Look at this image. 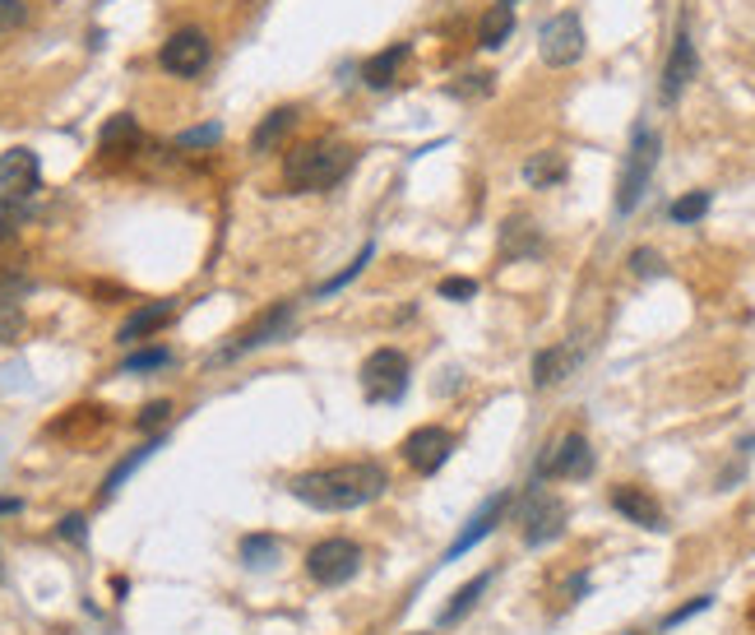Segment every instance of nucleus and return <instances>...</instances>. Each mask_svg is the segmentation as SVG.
<instances>
[{
  "instance_id": "2eb2a0df",
  "label": "nucleus",
  "mask_w": 755,
  "mask_h": 635,
  "mask_svg": "<svg viewBox=\"0 0 755 635\" xmlns=\"http://www.w3.org/2000/svg\"><path fill=\"white\" fill-rule=\"evenodd\" d=\"M579 357H585V348H579L575 339L542 348V353L534 357V385H538V390H552V385H561V381H571L575 367H579Z\"/></svg>"
},
{
  "instance_id": "ea45409f",
  "label": "nucleus",
  "mask_w": 755,
  "mask_h": 635,
  "mask_svg": "<svg viewBox=\"0 0 755 635\" xmlns=\"http://www.w3.org/2000/svg\"><path fill=\"white\" fill-rule=\"evenodd\" d=\"M496 5H514V0H496Z\"/></svg>"
},
{
  "instance_id": "473e14b6",
  "label": "nucleus",
  "mask_w": 755,
  "mask_h": 635,
  "mask_svg": "<svg viewBox=\"0 0 755 635\" xmlns=\"http://www.w3.org/2000/svg\"><path fill=\"white\" fill-rule=\"evenodd\" d=\"M371 255H375V246L367 242L362 251H357V261H353L348 269H343V274H334V279H330V283H324V288H320V293H338V288H343V283H353V279H357V274H362V269H367V261H371Z\"/></svg>"
},
{
  "instance_id": "5701e85b",
  "label": "nucleus",
  "mask_w": 755,
  "mask_h": 635,
  "mask_svg": "<svg viewBox=\"0 0 755 635\" xmlns=\"http://www.w3.org/2000/svg\"><path fill=\"white\" fill-rule=\"evenodd\" d=\"M510 33H514V10L510 5H491L483 20H477V47L496 51V47L510 42Z\"/></svg>"
},
{
  "instance_id": "c9c22d12",
  "label": "nucleus",
  "mask_w": 755,
  "mask_h": 635,
  "mask_svg": "<svg viewBox=\"0 0 755 635\" xmlns=\"http://www.w3.org/2000/svg\"><path fill=\"white\" fill-rule=\"evenodd\" d=\"M56 534L65 543H89V520H84V515H65V520L56 524Z\"/></svg>"
},
{
  "instance_id": "39448f33",
  "label": "nucleus",
  "mask_w": 755,
  "mask_h": 635,
  "mask_svg": "<svg viewBox=\"0 0 755 635\" xmlns=\"http://www.w3.org/2000/svg\"><path fill=\"white\" fill-rule=\"evenodd\" d=\"M593 473V445L585 432H565L538 459V483H579Z\"/></svg>"
},
{
  "instance_id": "37998d69",
  "label": "nucleus",
  "mask_w": 755,
  "mask_h": 635,
  "mask_svg": "<svg viewBox=\"0 0 755 635\" xmlns=\"http://www.w3.org/2000/svg\"><path fill=\"white\" fill-rule=\"evenodd\" d=\"M626 635H640V631H626Z\"/></svg>"
},
{
  "instance_id": "a211bd4d",
  "label": "nucleus",
  "mask_w": 755,
  "mask_h": 635,
  "mask_svg": "<svg viewBox=\"0 0 755 635\" xmlns=\"http://www.w3.org/2000/svg\"><path fill=\"white\" fill-rule=\"evenodd\" d=\"M140 144V122H135L130 112H116L107 126L98 130V149L107 153V158H121V153H135Z\"/></svg>"
},
{
  "instance_id": "6e6552de",
  "label": "nucleus",
  "mask_w": 755,
  "mask_h": 635,
  "mask_svg": "<svg viewBox=\"0 0 755 635\" xmlns=\"http://www.w3.org/2000/svg\"><path fill=\"white\" fill-rule=\"evenodd\" d=\"M538 56L552 71H565V65H575L585 56V24H579L575 10H561L538 28Z\"/></svg>"
},
{
  "instance_id": "f704fd0d",
  "label": "nucleus",
  "mask_w": 755,
  "mask_h": 635,
  "mask_svg": "<svg viewBox=\"0 0 755 635\" xmlns=\"http://www.w3.org/2000/svg\"><path fill=\"white\" fill-rule=\"evenodd\" d=\"M714 608V594H700V598H691L686 608H677L673 617L663 622V631H673V626H681V622H691V617H700V612H709Z\"/></svg>"
},
{
  "instance_id": "ddd939ff",
  "label": "nucleus",
  "mask_w": 755,
  "mask_h": 635,
  "mask_svg": "<svg viewBox=\"0 0 755 635\" xmlns=\"http://www.w3.org/2000/svg\"><path fill=\"white\" fill-rule=\"evenodd\" d=\"M42 191V163L33 149H5L0 153V195L5 200H28Z\"/></svg>"
},
{
  "instance_id": "a19ab883",
  "label": "nucleus",
  "mask_w": 755,
  "mask_h": 635,
  "mask_svg": "<svg viewBox=\"0 0 755 635\" xmlns=\"http://www.w3.org/2000/svg\"><path fill=\"white\" fill-rule=\"evenodd\" d=\"M751 626H755V604H751Z\"/></svg>"
},
{
  "instance_id": "f3484780",
  "label": "nucleus",
  "mask_w": 755,
  "mask_h": 635,
  "mask_svg": "<svg viewBox=\"0 0 755 635\" xmlns=\"http://www.w3.org/2000/svg\"><path fill=\"white\" fill-rule=\"evenodd\" d=\"M171 316H177V302H144V306H135V312L121 320V330H116V343H140L149 334H158Z\"/></svg>"
},
{
  "instance_id": "79ce46f5",
  "label": "nucleus",
  "mask_w": 755,
  "mask_h": 635,
  "mask_svg": "<svg viewBox=\"0 0 755 635\" xmlns=\"http://www.w3.org/2000/svg\"><path fill=\"white\" fill-rule=\"evenodd\" d=\"M408 635H426V631H408Z\"/></svg>"
},
{
  "instance_id": "f8f14e48",
  "label": "nucleus",
  "mask_w": 755,
  "mask_h": 635,
  "mask_svg": "<svg viewBox=\"0 0 755 635\" xmlns=\"http://www.w3.org/2000/svg\"><path fill=\"white\" fill-rule=\"evenodd\" d=\"M510 506H514V492H510V487H506V492H496V496H487V501L477 506V515H473V520H469V524L459 529V538H455L450 547H445V561H440V566H450V561H459L463 553H473V547L483 543V538H491L496 529L506 524V515H510Z\"/></svg>"
},
{
  "instance_id": "2f4dec72",
  "label": "nucleus",
  "mask_w": 755,
  "mask_h": 635,
  "mask_svg": "<svg viewBox=\"0 0 755 635\" xmlns=\"http://www.w3.org/2000/svg\"><path fill=\"white\" fill-rule=\"evenodd\" d=\"M167 422H171V404H167V399L144 404L140 418H135V427H140V432H158V427H167Z\"/></svg>"
},
{
  "instance_id": "9d476101",
  "label": "nucleus",
  "mask_w": 755,
  "mask_h": 635,
  "mask_svg": "<svg viewBox=\"0 0 755 635\" xmlns=\"http://www.w3.org/2000/svg\"><path fill=\"white\" fill-rule=\"evenodd\" d=\"M399 455H404V465L413 469V473L432 478V473H440V469H445V459L455 455V436L445 432V427L426 422V427H418V432H408V436H404Z\"/></svg>"
},
{
  "instance_id": "b1692460",
  "label": "nucleus",
  "mask_w": 755,
  "mask_h": 635,
  "mask_svg": "<svg viewBox=\"0 0 755 635\" xmlns=\"http://www.w3.org/2000/svg\"><path fill=\"white\" fill-rule=\"evenodd\" d=\"M158 445H163V436H153V441H144V445H140V450H135V455H126V459H121V465H116V469H112L107 478H102V501H112V496H116V492H121V483H126V478H130L135 469H140V465H144V459H149L153 450H158Z\"/></svg>"
},
{
  "instance_id": "72a5a7b5",
  "label": "nucleus",
  "mask_w": 755,
  "mask_h": 635,
  "mask_svg": "<svg viewBox=\"0 0 755 635\" xmlns=\"http://www.w3.org/2000/svg\"><path fill=\"white\" fill-rule=\"evenodd\" d=\"M436 293H440L445 302H469V297L477 293V283H473V279H463V274H450V279H440Z\"/></svg>"
},
{
  "instance_id": "0eeeda50",
  "label": "nucleus",
  "mask_w": 755,
  "mask_h": 635,
  "mask_svg": "<svg viewBox=\"0 0 755 635\" xmlns=\"http://www.w3.org/2000/svg\"><path fill=\"white\" fill-rule=\"evenodd\" d=\"M293 316H297V306L293 302H279V306H269V312H260L255 316L246 330H236L222 348L214 353V363H236V357H246V353H255V348H265V343H273V339H283V330L293 325Z\"/></svg>"
},
{
  "instance_id": "7c9ffc66",
  "label": "nucleus",
  "mask_w": 755,
  "mask_h": 635,
  "mask_svg": "<svg viewBox=\"0 0 755 635\" xmlns=\"http://www.w3.org/2000/svg\"><path fill=\"white\" fill-rule=\"evenodd\" d=\"M218 140H222V126L209 122V126H191V130H181V135H177V149H209V144H218Z\"/></svg>"
},
{
  "instance_id": "bb28decb",
  "label": "nucleus",
  "mask_w": 755,
  "mask_h": 635,
  "mask_svg": "<svg viewBox=\"0 0 755 635\" xmlns=\"http://www.w3.org/2000/svg\"><path fill=\"white\" fill-rule=\"evenodd\" d=\"M709 204H714V195H709V191H691V195L673 200V209H667V218H673V223H700V218L709 214Z\"/></svg>"
},
{
  "instance_id": "cd10ccee",
  "label": "nucleus",
  "mask_w": 755,
  "mask_h": 635,
  "mask_svg": "<svg viewBox=\"0 0 755 635\" xmlns=\"http://www.w3.org/2000/svg\"><path fill=\"white\" fill-rule=\"evenodd\" d=\"M24 223H28V204H24V200H5V195H0V242H14Z\"/></svg>"
},
{
  "instance_id": "393cba45",
  "label": "nucleus",
  "mask_w": 755,
  "mask_h": 635,
  "mask_svg": "<svg viewBox=\"0 0 755 635\" xmlns=\"http://www.w3.org/2000/svg\"><path fill=\"white\" fill-rule=\"evenodd\" d=\"M487 585H491V571H483V575H473V580H469V585H463V589L455 594V604H450V608H445V612L436 617V626H440V631H445V626H455V622H459V617H463V612H469V608L477 604V598H483V594H487Z\"/></svg>"
},
{
  "instance_id": "c756f323",
  "label": "nucleus",
  "mask_w": 755,
  "mask_h": 635,
  "mask_svg": "<svg viewBox=\"0 0 755 635\" xmlns=\"http://www.w3.org/2000/svg\"><path fill=\"white\" fill-rule=\"evenodd\" d=\"M24 334V306L14 297H0V343H20Z\"/></svg>"
},
{
  "instance_id": "4468645a",
  "label": "nucleus",
  "mask_w": 755,
  "mask_h": 635,
  "mask_svg": "<svg viewBox=\"0 0 755 635\" xmlns=\"http://www.w3.org/2000/svg\"><path fill=\"white\" fill-rule=\"evenodd\" d=\"M700 71V56H695V42H691V28H677L673 38V51H667V65H663V102H677L681 89L695 79Z\"/></svg>"
},
{
  "instance_id": "6ab92c4d",
  "label": "nucleus",
  "mask_w": 755,
  "mask_h": 635,
  "mask_svg": "<svg viewBox=\"0 0 755 635\" xmlns=\"http://www.w3.org/2000/svg\"><path fill=\"white\" fill-rule=\"evenodd\" d=\"M404 61H408V42H394L385 51H375V56L362 65V84L367 89H389L394 75L404 71Z\"/></svg>"
},
{
  "instance_id": "58836bf2",
  "label": "nucleus",
  "mask_w": 755,
  "mask_h": 635,
  "mask_svg": "<svg viewBox=\"0 0 755 635\" xmlns=\"http://www.w3.org/2000/svg\"><path fill=\"white\" fill-rule=\"evenodd\" d=\"M20 510H24L20 496H0V515H20Z\"/></svg>"
},
{
  "instance_id": "dca6fc26",
  "label": "nucleus",
  "mask_w": 755,
  "mask_h": 635,
  "mask_svg": "<svg viewBox=\"0 0 755 635\" xmlns=\"http://www.w3.org/2000/svg\"><path fill=\"white\" fill-rule=\"evenodd\" d=\"M607 501H612L616 515H626L630 524H640V529H663V506L654 501V492H644V487H635V483H616Z\"/></svg>"
},
{
  "instance_id": "f03ea898",
  "label": "nucleus",
  "mask_w": 755,
  "mask_h": 635,
  "mask_svg": "<svg viewBox=\"0 0 755 635\" xmlns=\"http://www.w3.org/2000/svg\"><path fill=\"white\" fill-rule=\"evenodd\" d=\"M357 163V149L343 140H306L283 153V186L293 195L311 191H334Z\"/></svg>"
},
{
  "instance_id": "a878e982",
  "label": "nucleus",
  "mask_w": 755,
  "mask_h": 635,
  "mask_svg": "<svg viewBox=\"0 0 755 635\" xmlns=\"http://www.w3.org/2000/svg\"><path fill=\"white\" fill-rule=\"evenodd\" d=\"M501 246H506V255H538V251H542V237L528 228L524 218H514V223H506Z\"/></svg>"
},
{
  "instance_id": "aec40b11",
  "label": "nucleus",
  "mask_w": 755,
  "mask_h": 635,
  "mask_svg": "<svg viewBox=\"0 0 755 635\" xmlns=\"http://www.w3.org/2000/svg\"><path fill=\"white\" fill-rule=\"evenodd\" d=\"M565 153H556V149H542V153H534V158L524 163V181L534 186V191H552V186H561L565 181Z\"/></svg>"
},
{
  "instance_id": "7ed1b4c3",
  "label": "nucleus",
  "mask_w": 755,
  "mask_h": 635,
  "mask_svg": "<svg viewBox=\"0 0 755 635\" xmlns=\"http://www.w3.org/2000/svg\"><path fill=\"white\" fill-rule=\"evenodd\" d=\"M658 149H663L658 130H649V126L635 130L630 153H626V163H622V177H616V214H630L635 204L644 200L649 181H654V167H658Z\"/></svg>"
},
{
  "instance_id": "4c0bfd02",
  "label": "nucleus",
  "mask_w": 755,
  "mask_h": 635,
  "mask_svg": "<svg viewBox=\"0 0 755 635\" xmlns=\"http://www.w3.org/2000/svg\"><path fill=\"white\" fill-rule=\"evenodd\" d=\"M630 269L640 274V279H649V274H658V269H663V261H658V251H649V246H640V251H630Z\"/></svg>"
},
{
  "instance_id": "c85d7f7f",
  "label": "nucleus",
  "mask_w": 755,
  "mask_h": 635,
  "mask_svg": "<svg viewBox=\"0 0 755 635\" xmlns=\"http://www.w3.org/2000/svg\"><path fill=\"white\" fill-rule=\"evenodd\" d=\"M171 363V353L163 348V343H153V348H140V353H130L126 357V376H140V371H158V367H167Z\"/></svg>"
},
{
  "instance_id": "20e7f679",
  "label": "nucleus",
  "mask_w": 755,
  "mask_h": 635,
  "mask_svg": "<svg viewBox=\"0 0 755 635\" xmlns=\"http://www.w3.org/2000/svg\"><path fill=\"white\" fill-rule=\"evenodd\" d=\"M357 381H362L367 404H399L408 394V353L375 348L362 363V371H357Z\"/></svg>"
},
{
  "instance_id": "4be33fe9",
  "label": "nucleus",
  "mask_w": 755,
  "mask_h": 635,
  "mask_svg": "<svg viewBox=\"0 0 755 635\" xmlns=\"http://www.w3.org/2000/svg\"><path fill=\"white\" fill-rule=\"evenodd\" d=\"M293 126H297V107H273V112L265 116V122L255 126V135H251V149H255V153H269V149L279 144V140H283V135L293 130Z\"/></svg>"
},
{
  "instance_id": "9b49d317",
  "label": "nucleus",
  "mask_w": 755,
  "mask_h": 635,
  "mask_svg": "<svg viewBox=\"0 0 755 635\" xmlns=\"http://www.w3.org/2000/svg\"><path fill=\"white\" fill-rule=\"evenodd\" d=\"M214 56V47H209V33H200V28H177L171 38L163 42L158 51V65L167 75H177V79H195L204 65H209Z\"/></svg>"
},
{
  "instance_id": "423d86ee",
  "label": "nucleus",
  "mask_w": 755,
  "mask_h": 635,
  "mask_svg": "<svg viewBox=\"0 0 755 635\" xmlns=\"http://www.w3.org/2000/svg\"><path fill=\"white\" fill-rule=\"evenodd\" d=\"M357 571H362V547L348 543V538H324L306 553V575H311L320 589L348 585V580H357Z\"/></svg>"
},
{
  "instance_id": "f257e3e1",
  "label": "nucleus",
  "mask_w": 755,
  "mask_h": 635,
  "mask_svg": "<svg viewBox=\"0 0 755 635\" xmlns=\"http://www.w3.org/2000/svg\"><path fill=\"white\" fill-rule=\"evenodd\" d=\"M389 487V473L375 465V459H348V465H330V469H311V473H297L287 492L297 496L302 506L311 510H362L371 501H381Z\"/></svg>"
},
{
  "instance_id": "1a4fd4ad",
  "label": "nucleus",
  "mask_w": 755,
  "mask_h": 635,
  "mask_svg": "<svg viewBox=\"0 0 755 635\" xmlns=\"http://www.w3.org/2000/svg\"><path fill=\"white\" fill-rule=\"evenodd\" d=\"M565 520H571V510H565L561 496L552 492H528L524 496V506H520V534L528 547H547V543H556L565 534Z\"/></svg>"
},
{
  "instance_id": "e433bc0d",
  "label": "nucleus",
  "mask_w": 755,
  "mask_h": 635,
  "mask_svg": "<svg viewBox=\"0 0 755 635\" xmlns=\"http://www.w3.org/2000/svg\"><path fill=\"white\" fill-rule=\"evenodd\" d=\"M24 20H28V5H24V0H0V33L20 28Z\"/></svg>"
},
{
  "instance_id": "412c9836",
  "label": "nucleus",
  "mask_w": 755,
  "mask_h": 635,
  "mask_svg": "<svg viewBox=\"0 0 755 635\" xmlns=\"http://www.w3.org/2000/svg\"><path fill=\"white\" fill-rule=\"evenodd\" d=\"M236 553H242V566H246V571H269V566H279L283 543L273 538V534H246Z\"/></svg>"
}]
</instances>
